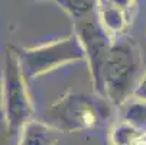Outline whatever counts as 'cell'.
<instances>
[{
  "label": "cell",
  "mask_w": 146,
  "mask_h": 145,
  "mask_svg": "<svg viewBox=\"0 0 146 145\" xmlns=\"http://www.w3.org/2000/svg\"><path fill=\"white\" fill-rule=\"evenodd\" d=\"M142 58L139 48L127 38H117L104 58L98 78L93 83L98 97L120 106L133 96L140 78Z\"/></svg>",
  "instance_id": "cell-1"
},
{
  "label": "cell",
  "mask_w": 146,
  "mask_h": 145,
  "mask_svg": "<svg viewBox=\"0 0 146 145\" xmlns=\"http://www.w3.org/2000/svg\"><path fill=\"white\" fill-rule=\"evenodd\" d=\"M33 103L28 92V80L23 74L16 48L9 47L2 67V113L6 128L15 134L32 119Z\"/></svg>",
  "instance_id": "cell-2"
},
{
  "label": "cell",
  "mask_w": 146,
  "mask_h": 145,
  "mask_svg": "<svg viewBox=\"0 0 146 145\" xmlns=\"http://www.w3.org/2000/svg\"><path fill=\"white\" fill-rule=\"evenodd\" d=\"M16 52L28 81L62 65L86 59V51L75 33L33 48H16Z\"/></svg>",
  "instance_id": "cell-3"
},
{
  "label": "cell",
  "mask_w": 146,
  "mask_h": 145,
  "mask_svg": "<svg viewBox=\"0 0 146 145\" xmlns=\"http://www.w3.org/2000/svg\"><path fill=\"white\" fill-rule=\"evenodd\" d=\"M103 110V102L86 93H67L48 109L46 119L58 132L75 134L98 126L106 115Z\"/></svg>",
  "instance_id": "cell-4"
},
{
  "label": "cell",
  "mask_w": 146,
  "mask_h": 145,
  "mask_svg": "<svg viewBox=\"0 0 146 145\" xmlns=\"http://www.w3.org/2000/svg\"><path fill=\"white\" fill-rule=\"evenodd\" d=\"M74 28H75L74 33L78 36L82 48L86 51V58L88 61L91 80L94 83L98 78L104 58H106L114 39H111V36L100 23L97 12L80 20H75Z\"/></svg>",
  "instance_id": "cell-5"
},
{
  "label": "cell",
  "mask_w": 146,
  "mask_h": 145,
  "mask_svg": "<svg viewBox=\"0 0 146 145\" xmlns=\"http://www.w3.org/2000/svg\"><path fill=\"white\" fill-rule=\"evenodd\" d=\"M59 132L48 122L31 119L20 129L17 145H56Z\"/></svg>",
  "instance_id": "cell-6"
},
{
  "label": "cell",
  "mask_w": 146,
  "mask_h": 145,
  "mask_svg": "<svg viewBox=\"0 0 146 145\" xmlns=\"http://www.w3.org/2000/svg\"><path fill=\"white\" fill-rule=\"evenodd\" d=\"M100 23L106 32L111 36V39L120 38V35L124 32L127 26V12H124L119 7L110 6V5H101L100 3V10L97 12Z\"/></svg>",
  "instance_id": "cell-7"
},
{
  "label": "cell",
  "mask_w": 146,
  "mask_h": 145,
  "mask_svg": "<svg viewBox=\"0 0 146 145\" xmlns=\"http://www.w3.org/2000/svg\"><path fill=\"white\" fill-rule=\"evenodd\" d=\"M119 109L123 122L129 123L140 134H146V100L130 97L120 105Z\"/></svg>",
  "instance_id": "cell-8"
},
{
  "label": "cell",
  "mask_w": 146,
  "mask_h": 145,
  "mask_svg": "<svg viewBox=\"0 0 146 145\" xmlns=\"http://www.w3.org/2000/svg\"><path fill=\"white\" fill-rule=\"evenodd\" d=\"M74 20H80L96 12L98 0H54Z\"/></svg>",
  "instance_id": "cell-9"
},
{
  "label": "cell",
  "mask_w": 146,
  "mask_h": 145,
  "mask_svg": "<svg viewBox=\"0 0 146 145\" xmlns=\"http://www.w3.org/2000/svg\"><path fill=\"white\" fill-rule=\"evenodd\" d=\"M142 134L130 126L129 123L120 120L111 129V141L113 145H135Z\"/></svg>",
  "instance_id": "cell-10"
},
{
  "label": "cell",
  "mask_w": 146,
  "mask_h": 145,
  "mask_svg": "<svg viewBox=\"0 0 146 145\" xmlns=\"http://www.w3.org/2000/svg\"><path fill=\"white\" fill-rule=\"evenodd\" d=\"M132 97H136V99H142V100H146V71L142 73L137 84H136V89L133 92V96Z\"/></svg>",
  "instance_id": "cell-11"
}]
</instances>
